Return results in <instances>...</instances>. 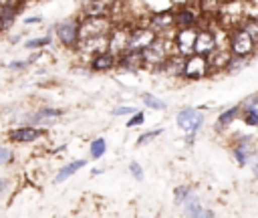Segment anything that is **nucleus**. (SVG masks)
I'll return each mask as SVG.
<instances>
[{"label":"nucleus","instance_id":"obj_1","mask_svg":"<svg viewBox=\"0 0 258 218\" xmlns=\"http://www.w3.org/2000/svg\"><path fill=\"white\" fill-rule=\"evenodd\" d=\"M113 18L111 16H83L79 20V38H89V36H101L109 34L113 28Z\"/></svg>","mask_w":258,"mask_h":218},{"label":"nucleus","instance_id":"obj_2","mask_svg":"<svg viewBox=\"0 0 258 218\" xmlns=\"http://www.w3.org/2000/svg\"><path fill=\"white\" fill-rule=\"evenodd\" d=\"M256 42L250 38V34L238 24L234 28L228 30V50L232 54H244V57H250L252 50H254Z\"/></svg>","mask_w":258,"mask_h":218},{"label":"nucleus","instance_id":"obj_3","mask_svg":"<svg viewBox=\"0 0 258 218\" xmlns=\"http://www.w3.org/2000/svg\"><path fill=\"white\" fill-rule=\"evenodd\" d=\"M198 26H177L171 34L173 50L181 57H189L194 52V40H196Z\"/></svg>","mask_w":258,"mask_h":218},{"label":"nucleus","instance_id":"obj_4","mask_svg":"<svg viewBox=\"0 0 258 218\" xmlns=\"http://www.w3.org/2000/svg\"><path fill=\"white\" fill-rule=\"evenodd\" d=\"M54 34L64 48H77L79 42V18H64L54 24Z\"/></svg>","mask_w":258,"mask_h":218},{"label":"nucleus","instance_id":"obj_5","mask_svg":"<svg viewBox=\"0 0 258 218\" xmlns=\"http://www.w3.org/2000/svg\"><path fill=\"white\" fill-rule=\"evenodd\" d=\"M155 38H157V32H155L151 26H147V24H143V26H133V28H129L127 48H125V50H143V48H147Z\"/></svg>","mask_w":258,"mask_h":218},{"label":"nucleus","instance_id":"obj_6","mask_svg":"<svg viewBox=\"0 0 258 218\" xmlns=\"http://www.w3.org/2000/svg\"><path fill=\"white\" fill-rule=\"evenodd\" d=\"M208 75H210L208 57L198 54V52H191L189 57H185L181 77H185V79H189V81H200V79H204V77H208Z\"/></svg>","mask_w":258,"mask_h":218},{"label":"nucleus","instance_id":"obj_7","mask_svg":"<svg viewBox=\"0 0 258 218\" xmlns=\"http://www.w3.org/2000/svg\"><path fill=\"white\" fill-rule=\"evenodd\" d=\"M175 121H177V125L187 133V143L191 145L194 135L198 133V129H200V127H202V123H204V115H202L198 109L185 107V109H181V111L177 113Z\"/></svg>","mask_w":258,"mask_h":218},{"label":"nucleus","instance_id":"obj_8","mask_svg":"<svg viewBox=\"0 0 258 218\" xmlns=\"http://www.w3.org/2000/svg\"><path fill=\"white\" fill-rule=\"evenodd\" d=\"M127 24H113V28L107 34V50L113 54H121L127 48V36H129Z\"/></svg>","mask_w":258,"mask_h":218},{"label":"nucleus","instance_id":"obj_9","mask_svg":"<svg viewBox=\"0 0 258 218\" xmlns=\"http://www.w3.org/2000/svg\"><path fill=\"white\" fill-rule=\"evenodd\" d=\"M216 48H218L216 30H214V28H198V32H196V40H194V52L208 57V54L214 52Z\"/></svg>","mask_w":258,"mask_h":218},{"label":"nucleus","instance_id":"obj_10","mask_svg":"<svg viewBox=\"0 0 258 218\" xmlns=\"http://www.w3.org/2000/svg\"><path fill=\"white\" fill-rule=\"evenodd\" d=\"M44 135V129L32 127V125H20L8 131V141L12 143H34Z\"/></svg>","mask_w":258,"mask_h":218},{"label":"nucleus","instance_id":"obj_11","mask_svg":"<svg viewBox=\"0 0 258 218\" xmlns=\"http://www.w3.org/2000/svg\"><path fill=\"white\" fill-rule=\"evenodd\" d=\"M89 67H91V71H97V73L111 71V69L117 67V54H113V52H109V50L97 52V54L89 57Z\"/></svg>","mask_w":258,"mask_h":218},{"label":"nucleus","instance_id":"obj_12","mask_svg":"<svg viewBox=\"0 0 258 218\" xmlns=\"http://www.w3.org/2000/svg\"><path fill=\"white\" fill-rule=\"evenodd\" d=\"M20 8H22V4H18L16 0L2 2V6H0V32L8 30V28L14 24V20H16V16H18Z\"/></svg>","mask_w":258,"mask_h":218},{"label":"nucleus","instance_id":"obj_13","mask_svg":"<svg viewBox=\"0 0 258 218\" xmlns=\"http://www.w3.org/2000/svg\"><path fill=\"white\" fill-rule=\"evenodd\" d=\"M173 18H175V26H198L202 12H200V8L183 6L177 12H173Z\"/></svg>","mask_w":258,"mask_h":218},{"label":"nucleus","instance_id":"obj_14","mask_svg":"<svg viewBox=\"0 0 258 218\" xmlns=\"http://www.w3.org/2000/svg\"><path fill=\"white\" fill-rule=\"evenodd\" d=\"M147 26H151V28H153L157 34H161V32H165V30L173 28V26H175V18H173V12H171V10L155 12V14L149 18Z\"/></svg>","mask_w":258,"mask_h":218},{"label":"nucleus","instance_id":"obj_15","mask_svg":"<svg viewBox=\"0 0 258 218\" xmlns=\"http://www.w3.org/2000/svg\"><path fill=\"white\" fill-rule=\"evenodd\" d=\"M250 151H252V137L250 135H244L238 139V143L234 145L232 153H234V159L238 166H246L250 161Z\"/></svg>","mask_w":258,"mask_h":218},{"label":"nucleus","instance_id":"obj_16","mask_svg":"<svg viewBox=\"0 0 258 218\" xmlns=\"http://www.w3.org/2000/svg\"><path fill=\"white\" fill-rule=\"evenodd\" d=\"M117 67L129 69V71H135V69L143 67L141 50H123L121 54H117Z\"/></svg>","mask_w":258,"mask_h":218},{"label":"nucleus","instance_id":"obj_17","mask_svg":"<svg viewBox=\"0 0 258 218\" xmlns=\"http://www.w3.org/2000/svg\"><path fill=\"white\" fill-rule=\"evenodd\" d=\"M183 63H185V57H181V54H177V52H171L167 59H165V63L161 65V73H165V75H169V77H181V73H183Z\"/></svg>","mask_w":258,"mask_h":218},{"label":"nucleus","instance_id":"obj_18","mask_svg":"<svg viewBox=\"0 0 258 218\" xmlns=\"http://www.w3.org/2000/svg\"><path fill=\"white\" fill-rule=\"evenodd\" d=\"M230 57V50L228 48H216L214 52L208 54V67H210V73H218V71H224L226 69V61Z\"/></svg>","mask_w":258,"mask_h":218},{"label":"nucleus","instance_id":"obj_19","mask_svg":"<svg viewBox=\"0 0 258 218\" xmlns=\"http://www.w3.org/2000/svg\"><path fill=\"white\" fill-rule=\"evenodd\" d=\"M183 204H185V214H187V216H212V214H214L212 210L202 208V204H200V200L194 196V192L187 194V198L183 200Z\"/></svg>","mask_w":258,"mask_h":218},{"label":"nucleus","instance_id":"obj_20","mask_svg":"<svg viewBox=\"0 0 258 218\" xmlns=\"http://www.w3.org/2000/svg\"><path fill=\"white\" fill-rule=\"evenodd\" d=\"M85 164H87V159H75V161L67 164L64 168H60V170H58V174L54 176V182H56V184H60V182L69 180V178H71L75 172H79L81 168H85Z\"/></svg>","mask_w":258,"mask_h":218},{"label":"nucleus","instance_id":"obj_21","mask_svg":"<svg viewBox=\"0 0 258 218\" xmlns=\"http://www.w3.org/2000/svg\"><path fill=\"white\" fill-rule=\"evenodd\" d=\"M62 113H64L62 109L44 107V109H38L36 113H32V115L28 117V121H30V123H38V121H42V119H52V117H58V115H62Z\"/></svg>","mask_w":258,"mask_h":218},{"label":"nucleus","instance_id":"obj_22","mask_svg":"<svg viewBox=\"0 0 258 218\" xmlns=\"http://www.w3.org/2000/svg\"><path fill=\"white\" fill-rule=\"evenodd\" d=\"M240 26L250 34V38L254 42H258V16H244Z\"/></svg>","mask_w":258,"mask_h":218},{"label":"nucleus","instance_id":"obj_23","mask_svg":"<svg viewBox=\"0 0 258 218\" xmlns=\"http://www.w3.org/2000/svg\"><path fill=\"white\" fill-rule=\"evenodd\" d=\"M50 42H52V36H50V34H44V36L28 38V40L24 42V48H28V50H40V48H44V46L50 44Z\"/></svg>","mask_w":258,"mask_h":218},{"label":"nucleus","instance_id":"obj_24","mask_svg":"<svg viewBox=\"0 0 258 218\" xmlns=\"http://www.w3.org/2000/svg\"><path fill=\"white\" fill-rule=\"evenodd\" d=\"M238 113H240V107H238V105H236V107H230V109H226V111H222V113L218 115V127L222 129V127L230 125V123L238 117Z\"/></svg>","mask_w":258,"mask_h":218},{"label":"nucleus","instance_id":"obj_25","mask_svg":"<svg viewBox=\"0 0 258 218\" xmlns=\"http://www.w3.org/2000/svg\"><path fill=\"white\" fill-rule=\"evenodd\" d=\"M105 151H107V141H105L103 137H97V139H93V141H91L89 153H91V157H93V159L103 157V155H105Z\"/></svg>","mask_w":258,"mask_h":218},{"label":"nucleus","instance_id":"obj_26","mask_svg":"<svg viewBox=\"0 0 258 218\" xmlns=\"http://www.w3.org/2000/svg\"><path fill=\"white\" fill-rule=\"evenodd\" d=\"M246 65H248V57H244V54H232V52H230L224 71H236V69L246 67Z\"/></svg>","mask_w":258,"mask_h":218},{"label":"nucleus","instance_id":"obj_27","mask_svg":"<svg viewBox=\"0 0 258 218\" xmlns=\"http://www.w3.org/2000/svg\"><path fill=\"white\" fill-rule=\"evenodd\" d=\"M242 119H244L246 125H250V127H258V107H246Z\"/></svg>","mask_w":258,"mask_h":218},{"label":"nucleus","instance_id":"obj_28","mask_svg":"<svg viewBox=\"0 0 258 218\" xmlns=\"http://www.w3.org/2000/svg\"><path fill=\"white\" fill-rule=\"evenodd\" d=\"M220 8V0H200V12L204 14H216Z\"/></svg>","mask_w":258,"mask_h":218},{"label":"nucleus","instance_id":"obj_29","mask_svg":"<svg viewBox=\"0 0 258 218\" xmlns=\"http://www.w3.org/2000/svg\"><path fill=\"white\" fill-rule=\"evenodd\" d=\"M143 103H145V107H149V109H165V107H167L165 101L153 97L151 93H145V95H143Z\"/></svg>","mask_w":258,"mask_h":218},{"label":"nucleus","instance_id":"obj_30","mask_svg":"<svg viewBox=\"0 0 258 218\" xmlns=\"http://www.w3.org/2000/svg\"><path fill=\"white\" fill-rule=\"evenodd\" d=\"M12 157H14L12 149L6 147V145H0V166H8L12 161Z\"/></svg>","mask_w":258,"mask_h":218},{"label":"nucleus","instance_id":"obj_31","mask_svg":"<svg viewBox=\"0 0 258 218\" xmlns=\"http://www.w3.org/2000/svg\"><path fill=\"white\" fill-rule=\"evenodd\" d=\"M191 192V188L189 186H177L175 188V192H173V198H175V202H183L185 198H187V194Z\"/></svg>","mask_w":258,"mask_h":218},{"label":"nucleus","instance_id":"obj_32","mask_svg":"<svg viewBox=\"0 0 258 218\" xmlns=\"http://www.w3.org/2000/svg\"><path fill=\"white\" fill-rule=\"evenodd\" d=\"M163 129H153V131H147V133H141L139 135V139H137V145H143V143H147L149 139H153V137H157L159 133H161Z\"/></svg>","mask_w":258,"mask_h":218},{"label":"nucleus","instance_id":"obj_33","mask_svg":"<svg viewBox=\"0 0 258 218\" xmlns=\"http://www.w3.org/2000/svg\"><path fill=\"white\" fill-rule=\"evenodd\" d=\"M143 119H145V115L141 111H133L131 117H129V121H127V127H135V125L143 123Z\"/></svg>","mask_w":258,"mask_h":218},{"label":"nucleus","instance_id":"obj_34","mask_svg":"<svg viewBox=\"0 0 258 218\" xmlns=\"http://www.w3.org/2000/svg\"><path fill=\"white\" fill-rule=\"evenodd\" d=\"M129 172H131V176H133L135 180H139V182L143 180V170H141V166H139L137 161H131V164H129Z\"/></svg>","mask_w":258,"mask_h":218},{"label":"nucleus","instance_id":"obj_35","mask_svg":"<svg viewBox=\"0 0 258 218\" xmlns=\"http://www.w3.org/2000/svg\"><path fill=\"white\" fill-rule=\"evenodd\" d=\"M30 63L28 61H12V63H8V69L10 71H22V69H26Z\"/></svg>","mask_w":258,"mask_h":218},{"label":"nucleus","instance_id":"obj_36","mask_svg":"<svg viewBox=\"0 0 258 218\" xmlns=\"http://www.w3.org/2000/svg\"><path fill=\"white\" fill-rule=\"evenodd\" d=\"M133 111H135L133 107H125V105H123V107H115V109H111V113L117 115V117H121V115H131Z\"/></svg>","mask_w":258,"mask_h":218},{"label":"nucleus","instance_id":"obj_37","mask_svg":"<svg viewBox=\"0 0 258 218\" xmlns=\"http://www.w3.org/2000/svg\"><path fill=\"white\" fill-rule=\"evenodd\" d=\"M246 107H258V93H254V95H250L244 103H242V107L240 109H246Z\"/></svg>","mask_w":258,"mask_h":218},{"label":"nucleus","instance_id":"obj_38","mask_svg":"<svg viewBox=\"0 0 258 218\" xmlns=\"http://www.w3.org/2000/svg\"><path fill=\"white\" fill-rule=\"evenodd\" d=\"M42 18L40 16H28V18H24V24H36V22H40Z\"/></svg>","mask_w":258,"mask_h":218},{"label":"nucleus","instance_id":"obj_39","mask_svg":"<svg viewBox=\"0 0 258 218\" xmlns=\"http://www.w3.org/2000/svg\"><path fill=\"white\" fill-rule=\"evenodd\" d=\"M254 174H256V178H258V155L254 157Z\"/></svg>","mask_w":258,"mask_h":218},{"label":"nucleus","instance_id":"obj_40","mask_svg":"<svg viewBox=\"0 0 258 218\" xmlns=\"http://www.w3.org/2000/svg\"><path fill=\"white\" fill-rule=\"evenodd\" d=\"M91 174H93V176H99V174H103V170H101V168H95Z\"/></svg>","mask_w":258,"mask_h":218},{"label":"nucleus","instance_id":"obj_41","mask_svg":"<svg viewBox=\"0 0 258 218\" xmlns=\"http://www.w3.org/2000/svg\"><path fill=\"white\" fill-rule=\"evenodd\" d=\"M18 4H28V2H32V0H16Z\"/></svg>","mask_w":258,"mask_h":218}]
</instances>
